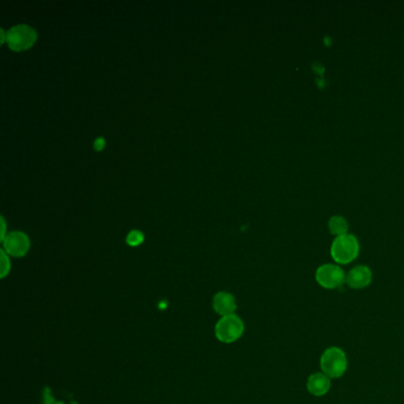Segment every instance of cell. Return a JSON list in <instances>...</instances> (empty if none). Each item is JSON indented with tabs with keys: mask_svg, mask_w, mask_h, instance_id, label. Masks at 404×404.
I'll list each match as a JSON object with an SVG mask.
<instances>
[{
	"mask_svg": "<svg viewBox=\"0 0 404 404\" xmlns=\"http://www.w3.org/2000/svg\"><path fill=\"white\" fill-rule=\"evenodd\" d=\"M212 307L221 316H230L235 314L237 303L234 295L228 292H219L212 299Z\"/></svg>",
	"mask_w": 404,
	"mask_h": 404,
	"instance_id": "8",
	"label": "cell"
},
{
	"mask_svg": "<svg viewBox=\"0 0 404 404\" xmlns=\"http://www.w3.org/2000/svg\"><path fill=\"white\" fill-rule=\"evenodd\" d=\"M37 34L32 28L24 26H16L9 30L6 34V42L14 51L26 50L36 42Z\"/></svg>",
	"mask_w": 404,
	"mask_h": 404,
	"instance_id": "5",
	"label": "cell"
},
{
	"mask_svg": "<svg viewBox=\"0 0 404 404\" xmlns=\"http://www.w3.org/2000/svg\"><path fill=\"white\" fill-rule=\"evenodd\" d=\"M320 367L325 375L330 378H341L347 370L346 354L337 346L325 350L320 358Z\"/></svg>",
	"mask_w": 404,
	"mask_h": 404,
	"instance_id": "1",
	"label": "cell"
},
{
	"mask_svg": "<svg viewBox=\"0 0 404 404\" xmlns=\"http://www.w3.org/2000/svg\"><path fill=\"white\" fill-rule=\"evenodd\" d=\"M316 280L325 290H337L346 283V274L339 265L326 263L316 270Z\"/></svg>",
	"mask_w": 404,
	"mask_h": 404,
	"instance_id": "4",
	"label": "cell"
},
{
	"mask_svg": "<svg viewBox=\"0 0 404 404\" xmlns=\"http://www.w3.org/2000/svg\"><path fill=\"white\" fill-rule=\"evenodd\" d=\"M11 270V262H10L9 255L5 253L4 249L0 252V276L5 278Z\"/></svg>",
	"mask_w": 404,
	"mask_h": 404,
	"instance_id": "11",
	"label": "cell"
},
{
	"mask_svg": "<svg viewBox=\"0 0 404 404\" xmlns=\"http://www.w3.org/2000/svg\"><path fill=\"white\" fill-rule=\"evenodd\" d=\"M329 229L331 234L334 236H341L347 234V229H349V223L346 222V219L343 216H333L330 219Z\"/></svg>",
	"mask_w": 404,
	"mask_h": 404,
	"instance_id": "10",
	"label": "cell"
},
{
	"mask_svg": "<svg viewBox=\"0 0 404 404\" xmlns=\"http://www.w3.org/2000/svg\"><path fill=\"white\" fill-rule=\"evenodd\" d=\"M359 242L352 234L338 236L331 245V256L339 265H349L357 259Z\"/></svg>",
	"mask_w": 404,
	"mask_h": 404,
	"instance_id": "2",
	"label": "cell"
},
{
	"mask_svg": "<svg viewBox=\"0 0 404 404\" xmlns=\"http://www.w3.org/2000/svg\"><path fill=\"white\" fill-rule=\"evenodd\" d=\"M3 243L5 253L11 256H24L30 248L29 237L21 232H10L5 237Z\"/></svg>",
	"mask_w": 404,
	"mask_h": 404,
	"instance_id": "6",
	"label": "cell"
},
{
	"mask_svg": "<svg viewBox=\"0 0 404 404\" xmlns=\"http://www.w3.org/2000/svg\"><path fill=\"white\" fill-rule=\"evenodd\" d=\"M0 34H1V38H0V42H6V34H5L4 29H0Z\"/></svg>",
	"mask_w": 404,
	"mask_h": 404,
	"instance_id": "15",
	"label": "cell"
},
{
	"mask_svg": "<svg viewBox=\"0 0 404 404\" xmlns=\"http://www.w3.org/2000/svg\"><path fill=\"white\" fill-rule=\"evenodd\" d=\"M245 332V323L237 314L221 316L215 326V336L219 341L232 344L239 341Z\"/></svg>",
	"mask_w": 404,
	"mask_h": 404,
	"instance_id": "3",
	"label": "cell"
},
{
	"mask_svg": "<svg viewBox=\"0 0 404 404\" xmlns=\"http://www.w3.org/2000/svg\"><path fill=\"white\" fill-rule=\"evenodd\" d=\"M372 281V272L367 265H357L346 275V285L352 290L367 288Z\"/></svg>",
	"mask_w": 404,
	"mask_h": 404,
	"instance_id": "7",
	"label": "cell"
},
{
	"mask_svg": "<svg viewBox=\"0 0 404 404\" xmlns=\"http://www.w3.org/2000/svg\"><path fill=\"white\" fill-rule=\"evenodd\" d=\"M5 232H6V224H5V219L1 217V241H4L5 237Z\"/></svg>",
	"mask_w": 404,
	"mask_h": 404,
	"instance_id": "14",
	"label": "cell"
},
{
	"mask_svg": "<svg viewBox=\"0 0 404 404\" xmlns=\"http://www.w3.org/2000/svg\"><path fill=\"white\" fill-rule=\"evenodd\" d=\"M105 139H103V138H97V140H95V143H94V148H95V150H97V151H101L102 148H105Z\"/></svg>",
	"mask_w": 404,
	"mask_h": 404,
	"instance_id": "13",
	"label": "cell"
},
{
	"mask_svg": "<svg viewBox=\"0 0 404 404\" xmlns=\"http://www.w3.org/2000/svg\"><path fill=\"white\" fill-rule=\"evenodd\" d=\"M306 387L311 395L321 397L330 392L331 378L329 376L325 375L324 372H316L308 377Z\"/></svg>",
	"mask_w": 404,
	"mask_h": 404,
	"instance_id": "9",
	"label": "cell"
},
{
	"mask_svg": "<svg viewBox=\"0 0 404 404\" xmlns=\"http://www.w3.org/2000/svg\"><path fill=\"white\" fill-rule=\"evenodd\" d=\"M143 242V234L139 230H132L128 235H127V243L135 247V245H139L140 243Z\"/></svg>",
	"mask_w": 404,
	"mask_h": 404,
	"instance_id": "12",
	"label": "cell"
}]
</instances>
